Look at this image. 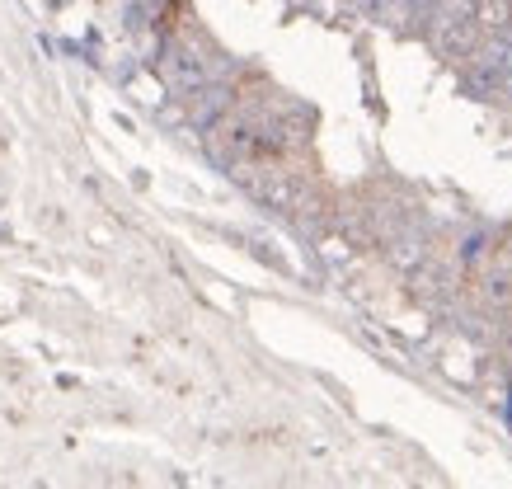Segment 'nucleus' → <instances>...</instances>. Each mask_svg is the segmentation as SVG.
<instances>
[{"label": "nucleus", "instance_id": "7ed1b4c3", "mask_svg": "<svg viewBox=\"0 0 512 489\" xmlns=\"http://www.w3.org/2000/svg\"><path fill=\"white\" fill-rule=\"evenodd\" d=\"M475 24L484 33H512V0H475Z\"/></svg>", "mask_w": 512, "mask_h": 489}, {"label": "nucleus", "instance_id": "39448f33", "mask_svg": "<svg viewBox=\"0 0 512 489\" xmlns=\"http://www.w3.org/2000/svg\"><path fill=\"white\" fill-rule=\"evenodd\" d=\"M498 344H503V353L512 358V320H503V330H498Z\"/></svg>", "mask_w": 512, "mask_h": 489}, {"label": "nucleus", "instance_id": "f257e3e1", "mask_svg": "<svg viewBox=\"0 0 512 489\" xmlns=\"http://www.w3.org/2000/svg\"><path fill=\"white\" fill-rule=\"evenodd\" d=\"M160 76L179 95H198V90L212 85V66H207V57L188 38H179V43H170V48L160 52Z\"/></svg>", "mask_w": 512, "mask_h": 489}, {"label": "nucleus", "instance_id": "f03ea898", "mask_svg": "<svg viewBox=\"0 0 512 489\" xmlns=\"http://www.w3.org/2000/svg\"><path fill=\"white\" fill-rule=\"evenodd\" d=\"M386 254H390V264H395V269H404V273H419L423 264H428V250H423L419 236H395L386 245Z\"/></svg>", "mask_w": 512, "mask_h": 489}, {"label": "nucleus", "instance_id": "20e7f679", "mask_svg": "<svg viewBox=\"0 0 512 489\" xmlns=\"http://www.w3.org/2000/svg\"><path fill=\"white\" fill-rule=\"evenodd\" d=\"M480 292L489 306H512V273H484Z\"/></svg>", "mask_w": 512, "mask_h": 489}]
</instances>
